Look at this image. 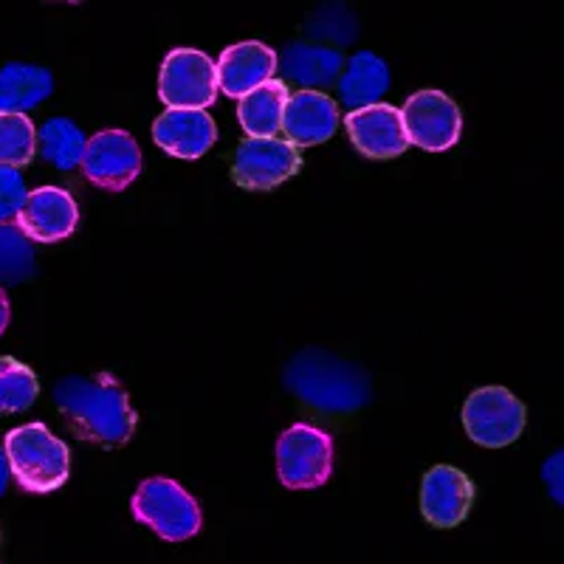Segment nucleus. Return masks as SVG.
Listing matches in <instances>:
<instances>
[{
	"mask_svg": "<svg viewBox=\"0 0 564 564\" xmlns=\"http://www.w3.org/2000/svg\"><path fill=\"white\" fill-rule=\"evenodd\" d=\"M9 463H7V452H3V443H0V497L7 494L9 488Z\"/></svg>",
	"mask_w": 564,
	"mask_h": 564,
	"instance_id": "nucleus-29",
	"label": "nucleus"
},
{
	"mask_svg": "<svg viewBox=\"0 0 564 564\" xmlns=\"http://www.w3.org/2000/svg\"><path fill=\"white\" fill-rule=\"evenodd\" d=\"M562 460H564V455H562V452H556V455H553L551 460L545 463V468H542V477H545V482H547V491H551V497L558 502V506L564 502V491H562V486H564L562 468L564 466H562Z\"/></svg>",
	"mask_w": 564,
	"mask_h": 564,
	"instance_id": "nucleus-27",
	"label": "nucleus"
},
{
	"mask_svg": "<svg viewBox=\"0 0 564 564\" xmlns=\"http://www.w3.org/2000/svg\"><path fill=\"white\" fill-rule=\"evenodd\" d=\"M334 475V441L308 423H294L276 437V477L291 491L325 486Z\"/></svg>",
	"mask_w": 564,
	"mask_h": 564,
	"instance_id": "nucleus-5",
	"label": "nucleus"
},
{
	"mask_svg": "<svg viewBox=\"0 0 564 564\" xmlns=\"http://www.w3.org/2000/svg\"><path fill=\"white\" fill-rule=\"evenodd\" d=\"M276 65H280V59H276L274 48H269L265 43L246 40V43L229 45L215 65L218 90L229 99H243L246 94L274 77Z\"/></svg>",
	"mask_w": 564,
	"mask_h": 564,
	"instance_id": "nucleus-14",
	"label": "nucleus"
},
{
	"mask_svg": "<svg viewBox=\"0 0 564 564\" xmlns=\"http://www.w3.org/2000/svg\"><path fill=\"white\" fill-rule=\"evenodd\" d=\"M410 144L426 153H446L460 141L463 113L443 90H417L401 108Z\"/></svg>",
	"mask_w": 564,
	"mask_h": 564,
	"instance_id": "nucleus-8",
	"label": "nucleus"
},
{
	"mask_svg": "<svg viewBox=\"0 0 564 564\" xmlns=\"http://www.w3.org/2000/svg\"><path fill=\"white\" fill-rule=\"evenodd\" d=\"M54 77L48 68L29 63H9L0 68V113H20L34 110L52 97Z\"/></svg>",
	"mask_w": 564,
	"mask_h": 564,
	"instance_id": "nucleus-18",
	"label": "nucleus"
},
{
	"mask_svg": "<svg viewBox=\"0 0 564 564\" xmlns=\"http://www.w3.org/2000/svg\"><path fill=\"white\" fill-rule=\"evenodd\" d=\"M83 173L99 189L122 193L141 173V150L124 130H102L85 144Z\"/></svg>",
	"mask_w": 564,
	"mask_h": 564,
	"instance_id": "nucleus-9",
	"label": "nucleus"
},
{
	"mask_svg": "<svg viewBox=\"0 0 564 564\" xmlns=\"http://www.w3.org/2000/svg\"><path fill=\"white\" fill-rule=\"evenodd\" d=\"M390 90V68L372 52H359L350 57V65L339 79V99L347 113L379 102Z\"/></svg>",
	"mask_w": 564,
	"mask_h": 564,
	"instance_id": "nucleus-20",
	"label": "nucleus"
},
{
	"mask_svg": "<svg viewBox=\"0 0 564 564\" xmlns=\"http://www.w3.org/2000/svg\"><path fill=\"white\" fill-rule=\"evenodd\" d=\"M289 85L282 79H269L238 99V122L249 139H274L282 128V113L289 105Z\"/></svg>",
	"mask_w": 564,
	"mask_h": 564,
	"instance_id": "nucleus-19",
	"label": "nucleus"
},
{
	"mask_svg": "<svg viewBox=\"0 0 564 564\" xmlns=\"http://www.w3.org/2000/svg\"><path fill=\"white\" fill-rule=\"evenodd\" d=\"M339 128V108L322 90H300L285 105L282 113V139L300 148L322 144Z\"/></svg>",
	"mask_w": 564,
	"mask_h": 564,
	"instance_id": "nucleus-15",
	"label": "nucleus"
},
{
	"mask_svg": "<svg viewBox=\"0 0 564 564\" xmlns=\"http://www.w3.org/2000/svg\"><path fill=\"white\" fill-rule=\"evenodd\" d=\"M475 502V486L463 471L452 466H435L426 471L421 486V513L435 528H455L468 517Z\"/></svg>",
	"mask_w": 564,
	"mask_h": 564,
	"instance_id": "nucleus-13",
	"label": "nucleus"
},
{
	"mask_svg": "<svg viewBox=\"0 0 564 564\" xmlns=\"http://www.w3.org/2000/svg\"><path fill=\"white\" fill-rule=\"evenodd\" d=\"M9 319H12V305H9L7 291L0 289V336H3V330L9 327Z\"/></svg>",
	"mask_w": 564,
	"mask_h": 564,
	"instance_id": "nucleus-28",
	"label": "nucleus"
},
{
	"mask_svg": "<svg viewBox=\"0 0 564 564\" xmlns=\"http://www.w3.org/2000/svg\"><path fill=\"white\" fill-rule=\"evenodd\" d=\"M85 144H88V139H85V133L79 130V124H74L70 119H65V116H54V119H48V122L37 130L40 155H43L52 167L63 170V173H68V170L83 164Z\"/></svg>",
	"mask_w": 564,
	"mask_h": 564,
	"instance_id": "nucleus-21",
	"label": "nucleus"
},
{
	"mask_svg": "<svg viewBox=\"0 0 564 564\" xmlns=\"http://www.w3.org/2000/svg\"><path fill=\"white\" fill-rule=\"evenodd\" d=\"M153 139L164 153L175 159H200L218 141V128L206 110H173L167 108L155 119Z\"/></svg>",
	"mask_w": 564,
	"mask_h": 564,
	"instance_id": "nucleus-16",
	"label": "nucleus"
},
{
	"mask_svg": "<svg viewBox=\"0 0 564 564\" xmlns=\"http://www.w3.org/2000/svg\"><path fill=\"white\" fill-rule=\"evenodd\" d=\"M54 404L74 435L99 443L105 449L124 446L135 432V412L128 392L108 372H99L94 379L65 376L54 387Z\"/></svg>",
	"mask_w": 564,
	"mask_h": 564,
	"instance_id": "nucleus-1",
	"label": "nucleus"
},
{
	"mask_svg": "<svg viewBox=\"0 0 564 564\" xmlns=\"http://www.w3.org/2000/svg\"><path fill=\"white\" fill-rule=\"evenodd\" d=\"M305 32L316 40H330V43L347 45L359 37V23L356 14L341 3H327V7L316 9L314 18L305 23Z\"/></svg>",
	"mask_w": 564,
	"mask_h": 564,
	"instance_id": "nucleus-25",
	"label": "nucleus"
},
{
	"mask_svg": "<svg viewBox=\"0 0 564 564\" xmlns=\"http://www.w3.org/2000/svg\"><path fill=\"white\" fill-rule=\"evenodd\" d=\"M345 68V57L327 45L291 43L282 52V74L305 90L330 88Z\"/></svg>",
	"mask_w": 564,
	"mask_h": 564,
	"instance_id": "nucleus-17",
	"label": "nucleus"
},
{
	"mask_svg": "<svg viewBox=\"0 0 564 564\" xmlns=\"http://www.w3.org/2000/svg\"><path fill=\"white\" fill-rule=\"evenodd\" d=\"M302 159L300 150L285 139H246L235 155L231 178L246 189H274L282 181L294 178Z\"/></svg>",
	"mask_w": 564,
	"mask_h": 564,
	"instance_id": "nucleus-10",
	"label": "nucleus"
},
{
	"mask_svg": "<svg viewBox=\"0 0 564 564\" xmlns=\"http://www.w3.org/2000/svg\"><path fill=\"white\" fill-rule=\"evenodd\" d=\"M79 224V206L63 186H40L29 193L18 215V229L29 243H59L70 238Z\"/></svg>",
	"mask_w": 564,
	"mask_h": 564,
	"instance_id": "nucleus-11",
	"label": "nucleus"
},
{
	"mask_svg": "<svg viewBox=\"0 0 564 564\" xmlns=\"http://www.w3.org/2000/svg\"><path fill=\"white\" fill-rule=\"evenodd\" d=\"M34 274V249L14 224H0V282H23Z\"/></svg>",
	"mask_w": 564,
	"mask_h": 564,
	"instance_id": "nucleus-24",
	"label": "nucleus"
},
{
	"mask_svg": "<svg viewBox=\"0 0 564 564\" xmlns=\"http://www.w3.org/2000/svg\"><path fill=\"white\" fill-rule=\"evenodd\" d=\"M3 452H7L9 475L29 494L57 491L70 475L68 446L40 421L7 432Z\"/></svg>",
	"mask_w": 564,
	"mask_h": 564,
	"instance_id": "nucleus-3",
	"label": "nucleus"
},
{
	"mask_svg": "<svg viewBox=\"0 0 564 564\" xmlns=\"http://www.w3.org/2000/svg\"><path fill=\"white\" fill-rule=\"evenodd\" d=\"M133 517L167 542L193 539L204 525L198 500L170 477H150L133 494Z\"/></svg>",
	"mask_w": 564,
	"mask_h": 564,
	"instance_id": "nucleus-4",
	"label": "nucleus"
},
{
	"mask_svg": "<svg viewBox=\"0 0 564 564\" xmlns=\"http://www.w3.org/2000/svg\"><path fill=\"white\" fill-rule=\"evenodd\" d=\"M26 198L29 189L23 175L12 167H0V224H12V220H18Z\"/></svg>",
	"mask_w": 564,
	"mask_h": 564,
	"instance_id": "nucleus-26",
	"label": "nucleus"
},
{
	"mask_svg": "<svg viewBox=\"0 0 564 564\" xmlns=\"http://www.w3.org/2000/svg\"><path fill=\"white\" fill-rule=\"evenodd\" d=\"M37 150V130L29 116L0 113V167H26Z\"/></svg>",
	"mask_w": 564,
	"mask_h": 564,
	"instance_id": "nucleus-22",
	"label": "nucleus"
},
{
	"mask_svg": "<svg viewBox=\"0 0 564 564\" xmlns=\"http://www.w3.org/2000/svg\"><path fill=\"white\" fill-rule=\"evenodd\" d=\"M352 148L367 159H395L410 148L401 122V110L395 105L376 102L370 108L352 110L345 119Z\"/></svg>",
	"mask_w": 564,
	"mask_h": 564,
	"instance_id": "nucleus-12",
	"label": "nucleus"
},
{
	"mask_svg": "<svg viewBox=\"0 0 564 564\" xmlns=\"http://www.w3.org/2000/svg\"><path fill=\"white\" fill-rule=\"evenodd\" d=\"M218 70L198 48H175L164 57L159 97L173 110H206L218 99Z\"/></svg>",
	"mask_w": 564,
	"mask_h": 564,
	"instance_id": "nucleus-6",
	"label": "nucleus"
},
{
	"mask_svg": "<svg viewBox=\"0 0 564 564\" xmlns=\"http://www.w3.org/2000/svg\"><path fill=\"white\" fill-rule=\"evenodd\" d=\"M40 384L37 376L18 359L0 356V415L23 412L34 404Z\"/></svg>",
	"mask_w": 564,
	"mask_h": 564,
	"instance_id": "nucleus-23",
	"label": "nucleus"
},
{
	"mask_svg": "<svg viewBox=\"0 0 564 564\" xmlns=\"http://www.w3.org/2000/svg\"><path fill=\"white\" fill-rule=\"evenodd\" d=\"M282 381L300 401L322 412H352L370 404V376L334 352L302 350L282 370Z\"/></svg>",
	"mask_w": 564,
	"mask_h": 564,
	"instance_id": "nucleus-2",
	"label": "nucleus"
},
{
	"mask_svg": "<svg viewBox=\"0 0 564 564\" xmlns=\"http://www.w3.org/2000/svg\"><path fill=\"white\" fill-rule=\"evenodd\" d=\"M463 430L486 449H502L525 430V404L506 387H480L463 404Z\"/></svg>",
	"mask_w": 564,
	"mask_h": 564,
	"instance_id": "nucleus-7",
	"label": "nucleus"
}]
</instances>
